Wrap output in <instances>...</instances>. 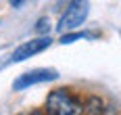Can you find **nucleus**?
Segmentation results:
<instances>
[{
    "instance_id": "nucleus-1",
    "label": "nucleus",
    "mask_w": 121,
    "mask_h": 115,
    "mask_svg": "<svg viewBox=\"0 0 121 115\" xmlns=\"http://www.w3.org/2000/svg\"><path fill=\"white\" fill-rule=\"evenodd\" d=\"M46 115H84V101L69 88H56L46 96Z\"/></svg>"
},
{
    "instance_id": "nucleus-2",
    "label": "nucleus",
    "mask_w": 121,
    "mask_h": 115,
    "mask_svg": "<svg viewBox=\"0 0 121 115\" xmlns=\"http://www.w3.org/2000/svg\"><path fill=\"white\" fill-rule=\"evenodd\" d=\"M88 13H90V4L88 2H69L67 9H65V13H63V17L59 19L56 29L59 31H67V29L79 27L86 21Z\"/></svg>"
},
{
    "instance_id": "nucleus-3",
    "label": "nucleus",
    "mask_w": 121,
    "mask_h": 115,
    "mask_svg": "<svg viewBox=\"0 0 121 115\" xmlns=\"http://www.w3.org/2000/svg\"><path fill=\"white\" fill-rule=\"evenodd\" d=\"M56 71L54 69H34V71H25L15 80V90H25L29 86H36L42 82H50V80H56Z\"/></svg>"
},
{
    "instance_id": "nucleus-4",
    "label": "nucleus",
    "mask_w": 121,
    "mask_h": 115,
    "mask_svg": "<svg viewBox=\"0 0 121 115\" xmlns=\"http://www.w3.org/2000/svg\"><path fill=\"white\" fill-rule=\"evenodd\" d=\"M50 36H46V38H34V40H29V42H23L17 50L13 52V57H11V61L13 63H19V61H25V59H31L34 54H38V52H44L46 48L50 46Z\"/></svg>"
},
{
    "instance_id": "nucleus-5",
    "label": "nucleus",
    "mask_w": 121,
    "mask_h": 115,
    "mask_svg": "<svg viewBox=\"0 0 121 115\" xmlns=\"http://www.w3.org/2000/svg\"><path fill=\"white\" fill-rule=\"evenodd\" d=\"M109 107H104V101L100 96H88L84 102V115H107Z\"/></svg>"
},
{
    "instance_id": "nucleus-6",
    "label": "nucleus",
    "mask_w": 121,
    "mask_h": 115,
    "mask_svg": "<svg viewBox=\"0 0 121 115\" xmlns=\"http://www.w3.org/2000/svg\"><path fill=\"white\" fill-rule=\"evenodd\" d=\"M36 31H38V34H42V38H46V36H48V31H50V21H48V17H42V19H38Z\"/></svg>"
},
{
    "instance_id": "nucleus-7",
    "label": "nucleus",
    "mask_w": 121,
    "mask_h": 115,
    "mask_svg": "<svg viewBox=\"0 0 121 115\" xmlns=\"http://www.w3.org/2000/svg\"><path fill=\"white\" fill-rule=\"evenodd\" d=\"M86 38L84 31H73V34H63L60 36V44H71V42H75V40H82Z\"/></svg>"
},
{
    "instance_id": "nucleus-8",
    "label": "nucleus",
    "mask_w": 121,
    "mask_h": 115,
    "mask_svg": "<svg viewBox=\"0 0 121 115\" xmlns=\"http://www.w3.org/2000/svg\"><path fill=\"white\" fill-rule=\"evenodd\" d=\"M19 115H46L42 109H31V111H25V113H19Z\"/></svg>"
},
{
    "instance_id": "nucleus-9",
    "label": "nucleus",
    "mask_w": 121,
    "mask_h": 115,
    "mask_svg": "<svg viewBox=\"0 0 121 115\" xmlns=\"http://www.w3.org/2000/svg\"><path fill=\"white\" fill-rule=\"evenodd\" d=\"M11 6H23V2H21V0H13Z\"/></svg>"
}]
</instances>
